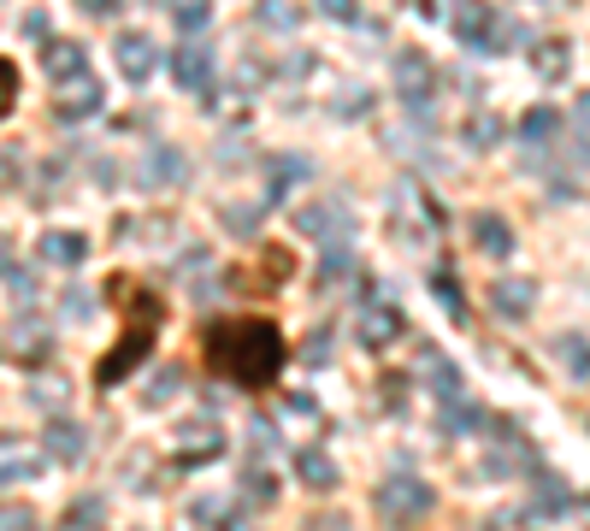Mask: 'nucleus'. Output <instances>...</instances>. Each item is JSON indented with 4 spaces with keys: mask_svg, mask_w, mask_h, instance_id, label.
I'll use <instances>...</instances> for the list:
<instances>
[{
    "mask_svg": "<svg viewBox=\"0 0 590 531\" xmlns=\"http://www.w3.org/2000/svg\"><path fill=\"white\" fill-rule=\"evenodd\" d=\"M201 354H207V366L219 372V378H230L237 390L278 384L284 361H290L284 331L272 319H213L207 331H201Z\"/></svg>",
    "mask_w": 590,
    "mask_h": 531,
    "instance_id": "obj_1",
    "label": "nucleus"
},
{
    "mask_svg": "<svg viewBox=\"0 0 590 531\" xmlns=\"http://www.w3.org/2000/svg\"><path fill=\"white\" fill-rule=\"evenodd\" d=\"M107 295L124 307V337H119V349L100 354V366H95V384H100V390H112L119 378H131V372L142 366V354L154 349L160 325H166V295L142 290L136 278H112V283H107Z\"/></svg>",
    "mask_w": 590,
    "mask_h": 531,
    "instance_id": "obj_2",
    "label": "nucleus"
},
{
    "mask_svg": "<svg viewBox=\"0 0 590 531\" xmlns=\"http://www.w3.org/2000/svg\"><path fill=\"white\" fill-rule=\"evenodd\" d=\"M372 502H378L384 526H420L431 514V484L413 479V472H396V479L378 484V496H372Z\"/></svg>",
    "mask_w": 590,
    "mask_h": 531,
    "instance_id": "obj_3",
    "label": "nucleus"
},
{
    "mask_svg": "<svg viewBox=\"0 0 590 531\" xmlns=\"http://www.w3.org/2000/svg\"><path fill=\"white\" fill-rule=\"evenodd\" d=\"M408 331V319H401V307L390 295L366 290L361 307H354V337H361V349H390V342Z\"/></svg>",
    "mask_w": 590,
    "mask_h": 531,
    "instance_id": "obj_4",
    "label": "nucleus"
},
{
    "mask_svg": "<svg viewBox=\"0 0 590 531\" xmlns=\"http://www.w3.org/2000/svg\"><path fill=\"white\" fill-rule=\"evenodd\" d=\"M449 31H455L460 41H467L472 53H496L502 41L514 36V24L502 19L496 7H455V12H449Z\"/></svg>",
    "mask_w": 590,
    "mask_h": 531,
    "instance_id": "obj_5",
    "label": "nucleus"
},
{
    "mask_svg": "<svg viewBox=\"0 0 590 531\" xmlns=\"http://www.w3.org/2000/svg\"><path fill=\"white\" fill-rule=\"evenodd\" d=\"M296 231L308 242H325V249H349V231H354V213L342 201H308L296 213Z\"/></svg>",
    "mask_w": 590,
    "mask_h": 531,
    "instance_id": "obj_6",
    "label": "nucleus"
},
{
    "mask_svg": "<svg viewBox=\"0 0 590 531\" xmlns=\"http://www.w3.org/2000/svg\"><path fill=\"white\" fill-rule=\"evenodd\" d=\"M396 89L401 100H408L413 112H431V89H437V71H431V60L420 48H401V60H396Z\"/></svg>",
    "mask_w": 590,
    "mask_h": 531,
    "instance_id": "obj_7",
    "label": "nucleus"
},
{
    "mask_svg": "<svg viewBox=\"0 0 590 531\" xmlns=\"http://www.w3.org/2000/svg\"><path fill=\"white\" fill-rule=\"evenodd\" d=\"M225 449V432H219V420H190V425H178V449H171V461L178 467H207L213 455Z\"/></svg>",
    "mask_w": 590,
    "mask_h": 531,
    "instance_id": "obj_8",
    "label": "nucleus"
},
{
    "mask_svg": "<svg viewBox=\"0 0 590 531\" xmlns=\"http://www.w3.org/2000/svg\"><path fill=\"white\" fill-rule=\"evenodd\" d=\"M171 77H178L183 89H195V95H213V53L201 48V41L171 48Z\"/></svg>",
    "mask_w": 590,
    "mask_h": 531,
    "instance_id": "obj_9",
    "label": "nucleus"
},
{
    "mask_svg": "<svg viewBox=\"0 0 590 531\" xmlns=\"http://www.w3.org/2000/svg\"><path fill=\"white\" fill-rule=\"evenodd\" d=\"M112 53H119V71H124L131 83H148V77H154V65H160V48H154V41L142 36V31H124Z\"/></svg>",
    "mask_w": 590,
    "mask_h": 531,
    "instance_id": "obj_10",
    "label": "nucleus"
},
{
    "mask_svg": "<svg viewBox=\"0 0 590 531\" xmlns=\"http://www.w3.org/2000/svg\"><path fill=\"white\" fill-rule=\"evenodd\" d=\"M266 207H278V201H290L296 183H308V160H296V154H266Z\"/></svg>",
    "mask_w": 590,
    "mask_h": 531,
    "instance_id": "obj_11",
    "label": "nucleus"
},
{
    "mask_svg": "<svg viewBox=\"0 0 590 531\" xmlns=\"http://www.w3.org/2000/svg\"><path fill=\"white\" fill-rule=\"evenodd\" d=\"M53 112L71 124V119H89V112H100V83L95 77H77V83H65L60 100H53Z\"/></svg>",
    "mask_w": 590,
    "mask_h": 531,
    "instance_id": "obj_12",
    "label": "nucleus"
},
{
    "mask_svg": "<svg viewBox=\"0 0 590 531\" xmlns=\"http://www.w3.org/2000/svg\"><path fill=\"white\" fill-rule=\"evenodd\" d=\"M531 301H538V290H531L526 278H502V283H491V307L502 313V319H526Z\"/></svg>",
    "mask_w": 590,
    "mask_h": 531,
    "instance_id": "obj_13",
    "label": "nucleus"
},
{
    "mask_svg": "<svg viewBox=\"0 0 590 531\" xmlns=\"http://www.w3.org/2000/svg\"><path fill=\"white\" fill-rule=\"evenodd\" d=\"M83 254H89V237L83 231H48L41 237V261H53V266H83Z\"/></svg>",
    "mask_w": 590,
    "mask_h": 531,
    "instance_id": "obj_14",
    "label": "nucleus"
},
{
    "mask_svg": "<svg viewBox=\"0 0 590 531\" xmlns=\"http://www.w3.org/2000/svg\"><path fill=\"white\" fill-rule=\"evenodd\" d=\"M41 65H48L60 83H65V77H89V60H83V41H48Z\"/></svg>",
    "mask_w": 590,
    "mask_h": 531,
    "instance_id": "obj_15",
    "label": "nucleus"
},
{
    "mask_svg": "<svg viewBox=\"0 0 590 531\" xmlns=\"http://www.w3.org/2000/svg\"><path fill=\"white\" fill-rule=\"evenodd\" d=\"M472 242L502 261V254L514 249V231H508V219H496V213H472Z\"/></svg>",
    "mask_w": 590,
    "mask_h": 531,
    "instance_id": "obj_16",
    "label": "nucleus"
},
{
    "mask_svg": "<svg viewBox=\"0 0 590 531\" xmlns=\"http://www.w3.org/2000/svg\"><path fill=\"white\" fill-rule=\"evenodd\" d=\"M296 472H301L308 491H337V461H330L325 449H301L296 455Z\"/></svg>",
    "mask_w": 590,
    "mask_h": 531,
    "instance_id": "obj_17",
    "label": "nucleus"
},
{
    "mask_svg": "<svg viewBox=\"0 0 590 531\" xmlns=\"http://www.w3.org/2000/svg\"><path fill=\"white\" fill-rule=\"evenodd\" d=\"M48 455H53V461H83V425L77 420H53L48 425Z\"/></svg>",
    "mask_w": 590,
    "mask_h": 531,
    "instance_id": "obj_18",
    "label": "nucleus"
},
{
    "mask_svg": "<svg viewBox=\"0 0 590 531\" xmlns=\"http://www.w3.org/2000/svg\"><path fill=\"white\" fill-rule=\"evenodd\" d=\"M567 484L555 479V472H538V484H531V508L543 514V520H555V514H567Z\"/></svg>",
    "mask_w": 590,
    "mask_h": 531,
    "instance_id": "obj_19",
    "label": "nucleus"
},
{
    "mask_svg": "<svg viewBox=\"0 0 590 531\" xmlns=\"http://www.w3.org/2000/svg\"><path fill=\"white\" fill-rule=\"evenodd\" d=\"M420 366H425L431 390H437L443 401H460V372H455V361H443L437 349H425V354H420Z\"/></svg>",
    "mask_w": 590,
    "mask_h": 531,
    "instance_id": "obj_20",
    "label": "nucleus"
},
{
    "mask_svg": "<svg viewBox=\"0 0 590 531\" xmlns=\"http://www.w3.org/2000/svg\"><path fill=\"white\" fill-rule=\"evenodd\" d=\"M531 65H538V77H543V83H561V77H567V65H573L567 41H538V53H531Z\"/></svg>",
    "mask_w": 590,
    "mask_h": 531,
    "instance_id": "obj_21",
    "label": "nucleus"
},
{
    "mask_svg": "<svg viewBox=\"0 0 590 531\" xmlns=\"http://www.w3.org/2000/svg\"><path fill=\"white\" fill-rule=\"evenodd\" d=\"M479 420H484V413L472 408V401H443V413H437V432H443V437H467Z\"/></svg>",
    "mask_w": 590,
    "mask_h": 531,
    "instance_id": "obj_22",
    "label": "nucleus"
},
{
    "mask_svg": "<svg viewBox=\"0 0 590 531\" xmlns=\"http://www.w3.org/2000/svg\"><path fill=\"white\" fill-rule=\"evenodd\" d=\"M431 290H437L443 307H449V319H467V295H460V278H455L449 266H437V271H431Z\"/></svg>",
    "mask_w": 590,
    "mask_h": 531,
    "instance_id": "obj_23",
    "label": "nucleus"
},
{
    "mask_svg": "<svg viewBox=\"0 0 590 531\" xmlns=\"http://www.w3.org/2000/svg\"><path fill=\"white\" fill-rule=\"evenodd\" d=\"M195 520H213V531H249V520L230 502H195Z\"/></svg>",
    "mask_w": 590,
    "mask_h": 531,
    "instance_id": "obj_24",
    "label": "nucleus"
},
{
    "mask_svg": "<svg viewBox=\"0 0 590 531\" xmlns=\"http://www.w3.org/2000/svg\"><path fill=\"white\" fill-rule=\"evenodd\" d=\"M555 354H561V361H567V372H573V378H590V349H585V337H555Z\"/></svg>",
    "mask_w": 590,
    "mask_h": 531,
    "instance_id": "obj_25",
    "label": "nucleus"
},
{
    "mask_svg": "<svg viewBox=\"0 0 590 531\" xmlns=\"http://www.w3.org/2000/svg\"><path fill=\"white\" fill-rule=\"evenodd\" d=\"M555 124H561V112H555V107H531L526 119H520V136H526V142H550V136H555Z\"/></svg>",
    "mask_w": 590,
    "mask_h": 531,
    "instance_id": "obj_26",
    "label": "nucleus"
},
{
    "mask_svg": "<svg viewBox=\"0 0 590 531\" xmlns=\"http://www.w3.org/2000/svg\"><path fill=\"white\" fill-rule=\"evenodd\" d=\"M467 142H472V148H496V142H502V119H496V112H472V119H467Z\"/></svg>",
    "mask_w": 590,
    "mask_h": 531,
    "instance_id": "obj_27",
    "label": "nucleus"
},
{
    "mask_svg": "<svg viewBox=\"0 0 590 531\" xmlns=\"http://www.w3.org/2000/svg\"><path fill=\"white\" fill-rule=\"evenodd\" d=\"M171 24H178L183 36H201L213 24V7H195V0H190V7H171Z\"/></svg>",
    "mask_w": 590,
    "mask_h": 531,
    "instance_id": "obj_28",
    "label": "nucleus"
},
{
    "mask_svg": "<svg viewBox=\"0 0 590 531\" xmlns=\"http://www.w3.org/2000/svg\"><path fill=\"white\" fill-rule=\"evenodd\" d=\"M242 491H249V496L266 508V502L278 496V484H272V472H266V467H249V472H242Z\"/></svg>",
    "mask_w": 590,
    "mask_h": 531,
    "instance_id": "obj_29",
    "label": "nucleus"
},
{
    "mask_svg": "<svg viewBox=\"0 0 590 531\" xmlns=\"http://www.w3.org/2000/svg\"><path fill=\"white\" fill-rule=\"evenodd\" d=\"M12 100H19V65H12L7 53H0V119L12 112Z\"/></svg>",
    "mask_w": 590,
    "mask_h": 531,
    "instance_id": "obj_30",
    "label": "nucleus"
},
{
    "mask_svg": "<svg viewBox=\"0 0 590 531\" xmlns=\"http://www.w3.org/2000/svg\"><path fill=\"white\" fill-rule=\"evenodd\" d=\"M60 313H65V319H89V313H95V301L83 295V283H71V290L60 295Z\"/></svg>",
    "mask_w": 590,
    "mask_h": 531,
    "instance_id": "obj_31",
    "label": "nucleus"
},
{
    "mask_svg": "<svg viewBox=\"0 0 590 531\" xmlns=\"http://www.w3.org/2000/svg\"><path fill=\"white\" fill-rule=\"evenodd\" d=\"M178 390H183V372H178V366H166L160 378H154V390H148V408H160V401H166V396H178Z\"/></svg>",
    "mask_w": 590,
    "mask_h": 531,
    "instance_id": "obj_32",
    "label": "nucleus"
},
{
    "mask_svg": "<svg viewBox=\"0 0 590 531\" xmlns=\"http://www.w3.org/2000/svg\"><path fill=\"white\" fill-rule=\"evenodd\" d=\"M342 271H349V249H325V261H320V283L330 290V283L342 278Z\"/></svg>",
    "mask_w": 590,
    "mask_h": 531,
    "instance_id": "obj_33",
    "label": "nucleus"
},
{
    "mask_svg": "<svg viewBox=\"0 0 590 531\" xmlns=\"http://www.w3.org/2000/svg\"><path fill=\"white\" fill-rule=\"evenodd\" d=\"M12 183H24V154L0 148V190H12Z\"/></svg>",
    "mask_w": 590,
    "mask_h": 531,
    "instance_id": "obj_34",
    "label": "nucleus"
},
{
    "mask_svg": "<svg viewBox=\"0 0 590 531\" xmlns=\"http://www.w3.org/2000/svg\"><path fill=\"white\" fill-rule=\"evenodd\" d=\"M301 361H308V366H325V361H330V331H313V342H301Z\"/></svg>",
    "mask_w": 590,
    "mask_h": 531,
    "instance_id": "obj_35",
    "label": "nucleus"
},
{
    "mask_svg": "<svg viewBox=\"0 0 590 531\" xmlns=\"http://www.w3.org/2000/svg\"><path fill=\"white\" fill-rule=\"evenodd\" d=\"M178 171H183V160H178V154H154V160H148V183H160V178H178Z\"/></svg>",
    "mask_w": 590,
    "mask_h": 531,
    "instance_id": "obj_36",
    "label": "nucleus"
},
{
    "mask_svg": "<svg viewBox=\"0 0 590 531\" xmlns=\"http://www.w3.org/2000/svg\"><path fill=\"white\" fill-rule=\"evenodd\" d=\"M225 225H230V231H242V237H249L254 225H261V207H225Z\"/></svg>",
    "mask_w": 590,
    "mask_h": 531,
    "instance_id": "obj_37",
    "label": "nucleus"
},
{
    "mask_svg": "<svg viewBox=\"0 0 590 531\" xmlns=\"http://www.w3.org/2000/svg\"><path fill=\"white\" fill-rule=\"evenodd\" d=\"M0 531H36V514L31 508H0Z\"/></svg>",
    "mask_w": 590,
    "mask_h": 531,
    "instance_id": "obj_38",
    "label": "nucleus"
},
{
    "mask_svg": "<svg viewBox=\"0 0 590 531\" xmlns=\"http://www.w3.org/2000/svg\"><path fill=\"white\" fill-rule=\"evenodd\" d=\"M19 479H36V467L31 461H7V467H0V491H7V484H19Z\"/></svg>",
    "mask_w": 590,
    "mask_h": 531,
    "instance_id": "obj_39",
    "label": "nucleus"
},
{
    "mask_svg": "<svg viewBox=\"0 0 590 531\" xmlns=\"http://www.w3.org/2000/svg\"><path fill=\"white\" fill-rule=\"evenodd\" d=\"M261 19H266V24H278V31H290V24L301 19V12H290V7H266Z\"/></svg>",
    "mask_w": 590,
    "mask_h": 531,
    "instance_id": "obj_40",
    "label": "nucleus"
},
{
    "mask_svg": "<svg viewBox=\"0 0 590 531\" xmlns=\"http://www.w3.org/2000/svg\"><path fill=\"white\" fill-rule=\"evenodd\" d=\"M366 107H372V95H366V89H354V95H342V107H337V112L349 119V112H366Z\"/></svg>",
    "mask_w": 590,
    "mask_h": 531,
    "instance_id": "obj_41",
    "label": "nucleus"
},
{
    "mask_svg": "<svg viewBox=\"0 0 590 531\" xmlns=\"http://www.w3.org/2000/svg\"><path fill=\"white\" fill-rule=\"evenodd\" d=\"M325 12H330L337 24H354V7H349V0H325Z\"/></svg>",
    "mask_w": 590,
    "mask_h": 531,
    "instance_id": "obj_42",
    "label": "nucleus"
},
{
    "mask_svg": "<svg viewBox=\"0 0 590 531\" xmlns=\"http://www.w3.org/2000/svg\"><path fill=\"white\" fill-rule=\"evenodd\" d=\"M308 531H354V526L337 520V514H325V520H308Z\"/></svg>",
    "mask_w": 590,
    "mask_h": 531,
    "instance_id": "obj_43",
    "label": "nucleus"
},
{
    "mask_svg": "<svg viewBox=\"0 0 590 531\" xmlns=\"http://www.w3.org/2000/svg\"><path fill=\"white\" fill-rule=\"evenodd\" d=\"M0 271H12V242L0 237Z\"/></svg>",
    "mask_w": 590,
    "mask_h": 531,
    "instance_id": "obj_44",
    "label": "nucleus"
},
{
    "mask_svg": "<svg viewBox=\"0 0 590 531\" xmlns=\"http://www.w3.org/2000/svg\"><path fill=\"white\" fill-rule=\"evenodd\" d=\"M579 112H585V119H590V95H585V100H579Z\"/></svg>",
    "mask_w": 590,
    "mask_h": 531,
    "instance_id": "obj_45",
    "label": "nucleus"
},
{
    "mask_svg": "<svg viewBox=\"0 0 590 531\" xmlns=\"http://www.w3.org/2000/svg\"><path fill=\"white\" fill-rule=\"evenodd\" d=\"M65 531H95V526H65Z\"/></svg>",
    "mask_w": 590,
    "mask_h": 531,
    "instance_id": "obj_46",
    "label": "nucleus"
}]
</instances>
